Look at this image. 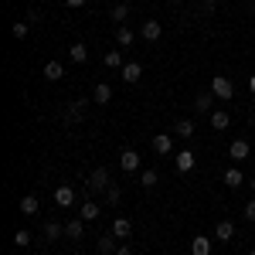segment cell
Listing matches in <instances>:
<instances>
[{
  "label": "cell",
  "mask_w": 255,
  "mask_h": 255,
  "mask_svg": "<svg viewBox=\"0 0 255 255\" xmlns=\"http://www.w3.org/2000/svg\"><path fill=\"white\" fill-rule=\"evenodd\" d=\"M116 255H133V245H129V242H123V245L116 249Z\"/></svg>",
  "instance_id": "34"
},
{
  "label": "cell",
  "mask_w": 255,
  "mask_h": 255,
  "mask_svg": "<svg viewBox=\"0 0 255 255\" xmlns=\"http://www.w3.org/2000/svg\"><path fill=\"white\" fill-rule=\"evenodd\" d=\"M119 167H123L126 174H136L139 170V153L136 150H123V153H119Z\"/></svg>",
  "instance_id": "4"
},
{
  "label": "cell",
  "mask_w": 255,
  "mask_h": 255,
  "mask_svg": "<svg viewBox=\"0 0 255 255\" xmlns=\"http://www.w3.org/2000/svg\"><path fill=\"white\" fill-rule=\"evenodd\" d=\"M109 99H113V89H109L106 82H99L96 89H92V102H96V106H106Z\"/></svg>",
  "instance_id": "17"
},
{
  "label": "cell",
  "mask_w": 255,
  "mask_h": 255,
  "mask_svg": "<svg viewBox=\"0 0 255 255\" xmlns=\"http://www.w3.org/2000/svg\"><path fill=\"white\" fill-rule=\"evenodd\" d=\"M14 245H17V249H24V245H31V232H24V228H17V232H14Z\"/></svg>",
  "instance_id": "30"
},
{
  "label": "cell",
  "mask_w": 255,
  "mask_h": 255,
  "mask_svg": "<svg viewBox=\"0 0 255 255\" xmlns=\"http://www.w3.org/2000/svg\"><path fill=\"white\" fill-rule=\"evenodd\" d=\"M119 72H123V82H126V85H136V82L143 79V65H139V61H126Z\"/></svg>",
  "instance_id": "3"
},
{
  "label": "cell",
  "mask_w": 255,
  "mask_h": 255,
  "mask_svg": "<svg viewBox=\"0 0 255 255\" xmlns=\"http://www.w3.org/2000/svg\"><path fill=\"white\" fill-rule=\"evenodd\" d=\"M27 31H31V24H27V20H14V27H10V34H14L17 41L27 38Z\"/></svg>",
  "instance_id": "28"
},
{
  "label": "cell",
  "mask_w": 255,
  "mask_h": 255,
  "mask_svg": "<svg viewBox=\"0 0 255 255\" xmlns=\"http://www.w3.org/2000/svg\"><path fill=\"white\" fill-rule=\"evenodd\" d=\"M65 235H68V238H75V242H79V238L85 235V218H72V221L65 225Z\"/></svg>",
  "instance_id": "15"
},
{
  "label": "cell",
  "mask_w": 255,
  "mask_h": 255,
  "mask_svg": "<svg viewBox=\"0 0 255 255\" xmlns=\"http://www.w3.org/2000/svg\"><path fill=\"white\" fill-rule=\"evenodd\" d=\"M68 58L75 61V65H85V61H89V48H85L82 41H75V44L68 48Z\"/></svg>",
  "instance_id": "16"
},
{
  "label": "cell",
  "mask_w": 255,
  "mask_h": 255,
  "mask_svg": "<svg viewBox=\"0 0 255 255\" xmlns=\"http://www.w3.org/2000/svg\"><path fill=\"white\" fill-rule=\"evenodd\" d=\"M191 255H211V238L208 235H194L191 238Z\"/></svg>",
  "instance_id": "13"
},
{
  "label": "cell",
  "mask_w": 255,
  "mask_h": 255,
  "mask_svg": "<svg viewBox=\"0 0 255 255\" xmlns=\"http://www.w3.org/2000/svg\"><path fill=\"white\" fill-rule=\"evenodd\" d=\"M249 92L255 96V75H249Z\"/></svg>",
  "instance_id": "36"
},
{
  "label": "cell",
  "mask_w": 255,
  "mask_h": 255,
  "mask_svg": "<svg viewBox=\"0 0 255 255\" xmlns=\"http://www.w3.org/2000/svg\"><path fill=\"white\" fill-rule=\"evenodd\" d=\"M82 102H85V99H75V102L68 106V116L72 119H82Z\"/></svg>",
  "instance_id": "31"
},
{
  "label": "cell",
  "mask_w": 255,
  "mask_h": 255,
  "mask_svg": "<svg viewBox=\"0 0 255 255\" xmlns=\"http://www.w3.org/2000/svg\"><path fill=\"white\" fill-rule=\"evenodd\" d=\"M225 184H228V187H242V184H249V180H245V174H242L238 167H232V170H225Z\"/></svg>",
  "instance_id": "22"
},
{
  "label": "cell",
  "mask_w": 255,
  "mask_h": 255,
  "mask_svg": "<svg viewBox=\"0 0 255 255\" xmlns=\"http://www.w3.org/2000/svg\"><path fill=\"white\" fill-rule=\"evenodd\" d=\"M119 238L116 235H99V242H96V249H99V255H116V245Z\"/></svg>",
  "instance_id": "11"
},
{
  "label": "cell",
  "mask_w": 255,
  "mask_h": 255,
  "mask_svg": "<svg viewBox=\"0 0 255 255\" xmlns=\"http://www.w3.org/2000/svg\"><path fill=\"white\" fill-rule=\"evenodd\" d=\"M170 3H174V7H177V3H184V0H170Z\"/></svg>",
  "instance_id": "38"
},
{
  "label": "cell",
  "mask_w": 255,
  "mask_h": 255,
  "mask_svg": "<svg viewBox=\"0 0 255 255\" xmlns=\"http://www.w3.org/2000/svg\"><path fill=\"white\" fill-rule=\"evenodd\" d=\"M119 197H123V194H119V187L113 184V187L106 191V201H109V204H119Z\"/></svg>",
  "instance_id": "32"
},
{
  "label": "cell",
  "mask_w": 255,
  "mask_h": 255,
  "mask_svg": "<svg viewBox=\"0 0 255 255\" xmlns=\"http://www.w3.org/2000/svg\"><path fill=\"white\" fill-rule=\"evenodd\" d=\"M215 238L218 242H232V238H235V225H232V221H218Z\"/></svg>",
  "instance_id": "18"
},
{
  "label": "cell",
  "mask_w": 255,
  "mask_h": 255,
  "mask_svg": "<svg viewBox=\"0 0 255 255\" xmlns=\"http://www.w3.org/2000/svg\"><path fill=\"white\" fill-rule=\"evenodd\" d=\"M61 75H65L61 61H48V65H44V79H48V82H58Z\"/></svg>",
  "instance_id": "23"
},
{
  "label": "cell",
  "mask_w": 255,
  "mask_h": 255,
  "mask_svg": "<svg viewBox=\"0 0 255 255\" xmlns=\"http://www.w3.org/2000/svg\"><path fill=\"white\" fill-rule=\"evenodd\" d=\"M252 153V146H249V139H235L232 146H228V157L235 160V163H242V160Z\"/></svg>",
  "instance_id": "8"
},
{
  "label": "cell",
  "mask_w": 255,
  "mask_h": 255,
  "mask_svg": "<svg viewBox=\"0 0 255 255\" xmlns=\"http://www.w3.org/2000/svg\"><path fill=\"white\" fill-rule=\"evenodd\" d=\"M102 65H106V68H123V65H126V61H123V51H119V48H113V51H106V58H102Z\"/></svg>",
  "instance_id": "21"
},
{
  "label": "cell",
  "mask_w": 255,
  "mask_h": 255,
  "mask_svg": "<svg viewBox=\"0 0 255 255\" xmlns=\"http://www.w3.org/2000/svg\"><path fill=\"white\" fill-rule=\"evenodd\" d=\"M245 221H255V201L245 204Z\"/></svg>",
  "instance_id": "33"
},
{
  "label": "cell",
  "mask_w": 255,
  "mask_h": 255,
  "mask_svg": "<svg viewBox=\"0 0 255 255\" xmlns=\"http://www.w3.org/2000/svg\"><path fill=\"white\" fill-rule=\"evenodd\" d=\"M99 215H102V208H99L96 201H85V204H82V211H79V218H85V221H96Z\"/></svg>",
  "instance_id": "20"
},
{
  "label": "cell",
  "mask_w": 255,
  "mask_h": 255,
  "mask_svg": "<svg viewBox=\"0 0 255 255\" xmlns=\"http://www.w3.org/2000/svg\"><path fill=\"white\" fill-rule=\"evenodd\" d=\"M113 235L126 242V238L133 235V221H129V218H116V221H113Z\"/></svg>",
  "instance_id": "14"
},
{
  "label": "cell",
  "mask_w": 255,
  "mask_h": 255,
  "mask_svg": "<svg viewBox=\"0 0 255 255\" xmlns=\"http://www.w3.org/2000/svg\"><path fill=\"white\" fill-rule=\"evenodd\" d=\"M194 163H197V157L191 153V150H180V153L174 157V167L180 170V174H191V170H194Z\"/></svg>",
  "instance_id": "5"
},
{
  "label": "cell",
  "mask_w": 255,
  "mask_h": 255,
  "mask_svg": "<svg viewBox=\"0 0 255 255\" xmlns=\"http://www.w3.org/2000/svg\"><path fill=\"white\" fill-rule=\"evenodd\" d=\"M109 17H113V20H119V24H123V20L129 17V3H116V7L109 10Z\"/></svg>",
  "instance_id": "29"
},
{
  "label": "cell",
  "mask_w": 255,
  "mask_h": 255,
  "mask_svg": "<svg viewBox=\"0 0 255 255\" xmlns=\"http://www.w3.org/2000/svg\"><path fill=\"white\" fill-rule=\"evenodd\" d=\"M116 3H126V0H116Z\"/></svg>",
  "instance_id": "39"
},
{
  "label": "cell",
  "mask_w": 255,
  "mask_h": 255,
  "mask_svg": "<svg viewBox=\"0 0 255 255\" xmlns=\"http://www.w3.org/2000/svg\"><path fill=\"white\" fill-rule=\"evenodd\" d=\"M211 96L221 99V102H232L235 99V82L228 79V75H215L211 79Z\"/></svg>",
  "instance_id": "1"
},
{
  "label": "cell",
  "mask_w": 255,
  "mask_h": 255,
  "mask_svg": "<svg viewBox=\"0 0 255 255\" xmlns=\"http://www.w3.org/2000/svg\"><path fill=\"white\" fill-rule=\"evenodd\" d=\"M249 255H255V249H252V252H249Z\"/></svg>",
  "instance_id": "40"
},
{
  "label": "cell",
  "mask_w": 255,
  "mask_h": 255,
  "mask_svg": "<svg viewBox=\"0 0 255 255\" xmlns=\"http://www.w3.org/2000/svg\"><path fill=\"white\" fill-rule=\"evenodd\" d=\"M113 187V180H109V170L106 167H96L92 174H89V184H85V191L89 194H102V191H109Z\"/></svg>",
  "instance_id": "2"
},
{
  "label": "cell",
  "mask_w": 255,
  "mask_h": 255,
  "mask_svg": "<svg viewBox=\"0 0 255 255\" xmlns=\"http://www.w3.org/2000/svg\"><path fill=\"white\" fill-rule=\"evenodd\" d=\"M249 187H252V191H255V177H249Z\"/></svg>",
  "instance_id": "37"
},
{
  "label": "cell",
  "mask_w": 255,
  "mask_h": 255,
  "mask_svg": "<svg viewBox=\"0 0 255 255\" xmlns=\"http://www.w3.org/2000/svg\"><path fill=\"white\" fill-rule=\"evenodd\" d=\"M143 41H160V34H163V24L160 20H143Z\"/></svg>",
  "instance_id": "9"
},
{
  "label": "cell",
  "mask_w": 255,
  "mask_h": 255,
  "mask_svg": "<svg viewBox=\"0 0 255 255\" xmlns=\"http://www.w3.org/2000/svg\"><path fill=\"white\" fill-rule=\"evenodd\" d=\"M153 153H157V157H170V153H174V139L167 136V133H157V136H153Z\"/></svg>",
  "instance_id": "6"
},
{
  "label": "cell",
  "mask_w": 255,
  "mask_h": 255,
  "mask_svg": "<svg viewBox=\"0 0 255 255\" xmlns=\"http://www.w3.org/2000/svg\"><path fill=\"white\" fill-rule=\"evenodd\" d=\"M55 204H58V208H72V204H75V187H72V184H61L58 191H55Z\"/></svg>",
  "instance_id": "7"
},
{
  "label": "cell",
  "mask_w": 255,
  "mask_h": 255,
  "mask_svg": "<svg viewBox=\"0 0 255 255\" xmlns=\"http://www.w3.org/2000/svg\"><path fill=\"white\" fill-rule=\"evenodd\" d=\"M116 41L123 44V48H126V44H133V41H136V34H133V27L119 24V27H116Z\"/></svg>",
  "instance_id": "26"
},
{
  "label": "cell",
  "mask_w": 255,
  "mask_h": 255,
  "mask_svg": "<svg viewBox=\"0 0 255 255\" xmlns=\"http://www.w3.org/2000/svg\"><path fill=\"white\" fill-rule=\"evenodd\" d=\"M211 102H215L211 92H201V96L194 99V109H197V113H215V109H211Z\"/></svg>",
  "instance_id": "24"
},
{
  "label": "cell",
  "mask_w": 255,
  "mask_h": 255,
  "mask_svg": "<svg viewBox=\"0 0 255 255\" xmlns=\"http://www.w3.org/2000/svg\"><path fill=\"white\" fill-rule=\"evenodd\" d=\"M208 119H211V129H218V133L232 126V116H228L225 109H215V113H208Z\"/></svg>",
  "instance_id": "10"
},
{
  "label": "cell",
  "mask_w": 255,
  "mask_h": 255,
  "mask_svg": "<svg viewBox=\"0 0 255 255\" xmlns=\"http://www.w3.org/2000/svg\"><path fill=\"white\" fill-rule=\"evenodd\" d=\"M38 208H41V201H38V194H24V197H20V215L34 218V215H38Z\"/></svg>",
  "instance_id": "12"
},
{
  "label": "cell",
  "mask_w": 255,
  "mask_h": 255,
  "mask_svg": "<svg viewBox=\"0 0 255 255\" xmlns=\"http://www.w3.org/2000/svg\"><path fill=\"white\" fill-rule=\"evenodd\" d=\"M160 180H157V170H139V187H146V191H153Z\"/></svg>",
  "instance_id": "27"
},
{
  "label": "cell",
  "mask_w": 255,
  "mask_h": 255,
  "mask_svg": "<svg viewBox=\"0 0 255 255\" xmlns=\"http://www.w3.org/2000/svg\"><path fill=\"white\" fill-rule=\"evenodd\" d=\"M68 7H85V0H65Z\"/></svg>",
  "instance_id": "35"
},
{
  "label": "cell",
  "mask_w": 255,
  "mask_h": 255,
  "mask_svg": "<svg viewBox=\"0 0 255 255\" xmlns=\"http://www.w3.org/2000/svg\"><path fill=\"white\" fill-rule=\"evenodd\" d=\"M174 133H177V136H180V139H191V136H194V133H197V129H194V123H191V119H177Z\"/></svg>",
  "instance_id": "19"
},
{
  "label": "cell",
  "mask_w": 255,
  "mask_h": 255,
  "mask_svg": "<svg viewBox=\"0 0 255 255\" xmlns=\"http://www.w3.org/2000/svg\"><path fill=\"white\" fill-rule=\"evenodd\" d=\"M61 235H65V225H58V221H48V225H44V238H48V242H58Z\"/></svg>",
  "instance_id": "25"
}]
</instances>
